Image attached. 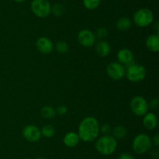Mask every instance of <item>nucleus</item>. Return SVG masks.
<instances>
[{"mask_svg": "<svg viewBox=\"0 0 159 159\" xmlns=\"http://www.w3.org/2000/svg\"><path fill=\"white\" fill-rule=\"evenodd\" d=\"M155 16L153 12L148 8H141L134 12V22L139 27H147L154 22Z\"/></svg>", "mask_w": 159, "mask_h": 159, "instance_id": "39448f33", "label": "nucleus"}, {"mask_svg": "<svg viewBox=\"0 0 159 159\" xmlns=\"http://www.w3.org/2000/svg\"><path fill=\"white\" fill-rule=\"evenodd\" d=\"M55 110L56 114H57V115H64L67 113V112H68V108L65 105L61 104V105L58 106V107L57 108V109H55Z\"/></svg>", "mask_w": 159, "mask_h": 159, "instance_id": "a878e982", "label": "nucleus"}, {"mask_svg": "<svg viewBox=\"0 0 159 159\" xmlns=\"http://www.w3.org/2000/svg\"><path fill=\"white\" fill-rule=\"evenodd\" d=\"M145 46L152 52L159 51V34L158 33L149 35L145 40Z\"/></svg>", "mask_w": 159, "mask_h": 159, "instance_id": "2eb2a0df", "label": "nucleus"}, {"mask_svg": "<svg viewBox=\"0 0 159 159\" xmlns=\"http://www.w3.org/2000/svg\"><path fill=\"white\" fill-rule=\"evenodd\" d=\"M80 140L78 132H68L64 136L63 143L68 147H75L79 144Z\"/></svg>", "mask_w": 159, "mask_h": 159, "instance_id": "dca6fc26", "label": "nucleus"}, {"mask_svg": "<svg viewBox=\"0 0 159 159\" xmlns=\"http://www.w3.org/2000/svg\"><path fill=\"white\" fill-rule=\"evenodd\" d=\"M158 104H159L158 99L155 98L151 101V102L148 104V107L152 109H156L158 107Z\"/></svg>", "mask_w": 159, "mask_h": 159, "instance_id": "bb28decb", "label": "nucleus"}, {"mask_svg": "<svg viewBox=\"0 0 159 159\" xmlns=\"http://www.w3.org/2000/svg\"><path fill=\"white\" fill-rule=\"evenodd\" d=\"M55 49L56 51L61 54H66L69 50V46H68V43L64 41H59L56 43L55 45Z\"/></svg>", "mask_w": 159, "mask_h": 159, "instance_id": "5701e85b", "label": "nucleus"}, {"mask_svg": "<svg viewBox=\"0 0 159 159\" xmlns=\"http://www.w3.org/2000/svg\"><path fill=\"white\" fill-rule=\"evenodd\" d=\"M112 136L116 140H122L124 139L127 135V128L122 125H118L112 129Z\"/></svg>", "mask_w": 159, "mask_h": 159, "instance_id": "a211bd4d", "label": "nucleus"}, {"mask_svg": "<svg viewBox=\"0 0 159 159\" xmlns=\"http://www.w3.org/2000/svg\"><path fill=\"white\" fill-rule=\"evenodd\" d=\"M143 125L148 130H153L158 125V118L154 112H147L143 118Z\"/></svg>", "mask_w": 159, "mask_h": 159, "instance_id": "4468645a", "label": "nucleus"}, {"mask_svg": "<svg viewBox=\"0 0 159 159\" xmlns=\"http://www.w3.org/2000/svg\"><path fill=\"white\" fill-rule=\"evenodd\" d=\"M99 121L93 116H87L82 120L79 126L80 140L84 142H93L98 138L99 134Z\"/></svg>", "mask_w": 159, "mask_h": 159, "instance_id": "f257e3e1", "label": "nucleus"}, {"mask_svg": "<svg viewBox=\"0 0 159 159\" xmlns=\"http://www.w3.org/2000/svg\"><path fill=\"white\" fill-rule=\"evenodd\" d=\"M22 134L24 139L30 143L37 142L41 138V131L38 126L35 125H27L22 130Z\"/></svg>", "mask_w": 159, "mask_h": 159, "instance_id": "9d476101", "label": "nucleus"}, {"mask_svg": "<svg viewBox=\"0 0 159 159\" xmlns=\"http://www.w3.org/2000/svg\"><path fill=\"white\" fill-rule=\"evenodd\" d=\"M64 12H65V7L63 5L60 4V3H55L54 6H51V13H52L55 17H61Z\"/></svg>", "mask_w": 159, "mask_h": 159, "instance_id": "412c9836", "label": "nucleus"}, {"mask_svg": "<svg viewBox=\"0 0 159 159\" xmlns=\"http://www.w3.org/2000/svg\"><path fill=\"white\" fill-rule=\"evenodd\" d=\"M117 60L118 62L122 64L123 65H128L134 63V56L133 51L129 48H121L117 52Z\"/></svg>", "mask_w": 159, "mask_h": 159, "instance_id": "f8f14e48", "label": "nucleus"}, {"mask_svg": "<svg viewBox=\"0 0 159 159\" xmlns=\"http://www.w3.org/2000/svg\"><path fill=\"white\" fill-rule=\"evenodd\" d=\"M132 26V21L128 17H123L118 19L116 23V27L120 31H127Z\"/></svg>", "mask_w": 159, "mask_h": 159, "instance_id": "f3484780", "label": "nucleus"}, {"mask_svg": "<svg viewBox=\"0 0 159 159\" xmlns=\"http://www.w3.org/2000/svg\"><path fill=\"white\" fill-rule=\"evenodd\" d=\"M152 147V138L144 132L138 134L132 141V149L138 154H145L150 151Z\"/></svg>", "mask_w": 159, "mask_h": 159, "instance_id": "7ed1b4c3", "label": "nucleus"}, {"mask_svg": "<svg viewBox=\"0 0 159 159\" xmlns=\"http://www.w3.org/2000/svg\"><path fill=\"white\" fill-rule=\"evenodd\" d=\"M23 159H29V158H23Z\"/></svg>", "mask_w": 159, "mask_h": 159, "instance_id": "473e14b6", "label": "nucleus"}, {"mask_svg": "<svg viewBox=\"0 0 159 159\" xmlns=\"http://www.w3.org/2000/svg\"><path fill=\"white\" fill-rule=\"evenodd\" d=\"M107 73L111 80L119 81L125 76L126 68L120 62H111L107 65Z\"/></svg>", "mask_w": 159, "mask_h": 159, "instance_id": "6e6552de", "label": "nucleus"}, {"mask_svg": "<svg viewBox=\"0 0 159 159\" xmlns=\"http://www.w3.org/2000/svg\"><path fill=\"white\" fill-rule=\"evenodd\" d=\"M118 159H135V158L132 154H129V153L124 152L120 154L119 157H118Z\"/></svg>", "mask_w": 159, "mask_h": 159, "instance_id": "cd10ccee", "label": "nucleus"}, {"mask_svg": "<svg viewBox=\"0 0 159 159\" xmlns=\"http://www.w3.org/2000/svg\"><path fill=\"white\" fill-rule=\"evenodd\" d=\"M130 108L134 115L140 117L144 116L148 112V102L144 97L137 95L130 100Z\"/></svg>", "mask_w": 159, "mask_h": 159, "instance_id": "423d86ee", "label": "nucleus"}, {"mask_svg": "<svg viewBox=\"0 0 159 159\" xmlns=\"http://www.w3.org/2000/svg\"><path fill=\"white\" fill-rule=\"evenodd\" d=\"M36 159H47V158L46 157H37Z\"/></svg>", "mask_w": 159, "mask_h": 159, "instance_id": "2f4dec72", "label": "nucleus"}, {"mask_svg": "<svg viewBox=\"0 0 159 159\" xmlns=\"http://www.w3.org/2000/svg\"><path fill=\"white\" fill-rule=\"evenodd\" d=\"M78 42L85 48H90L96 43V37L94 33L89 29L81 30L77 35Z\"/></svg>", "mask_w": 159, "mask_h": 159, "instance_id": "1a4fd4ad", "label": "nucleus"}, {"mask_svg": "<svg viewBox=\"0 0 159 159\" xmlns=\"http://www.w3.org/2000/svg\"><path fill=\"white\" fill-rule=\"evenodd\" d=\"M14 1L16 2H18V3H22L23 2H25L26 0H14Z\"/></svg>", "mask_w": 159, "mask_h": 159, "instance_id": "7c9ffc66", "label": "nucleus"}, {"mask_svg": "<svg viewBox=\"0 0 159 159\" xmlns=\"http://www.w3.org/2000/svg\"><path fill=\"white\" fill-rule=\"evenodd\" d=\"M83 6L89 10L97 9L101 3V0H83Z\"/></svg>", "mask_w": 159, "mask_h": 159, "instance_id": "4be33fe9", "label": "nucleus"}, {"mask_svg": "<svg viewBox=\"0 0 159 159\" xmlns=\"http://www.w3.org/2000/svg\"><path fill=\"white\" fill-rule=\"evenodd\" d=\"M117 140L111 135H103L96 139L95 143V148L99 154L102 155H111L116 151L117 148Z\"/></svg>", "mask_w": 159, "mask_h": 159, "instance_id": "f03ea898", "label": "nucleus"}, {"mask_svg": "<svg viewBox=\"0 0 159 159\" xmlns=\"http://www.w3.org/2000/svg\"><path fill=\"white\" fill-rule=\"evenodd\" d=\"M111 131L112 128L110 125H109L108 123H105V124L99 126V132L103 134V135H109L111 132Z\"/></svg>", "mask_w": 159, "mask_h": 159, "instance_id": "393cba45", "label": "nucleus"}, {"mask_svg": "<svg viewBox=\"0 0 159 159\" xmlns=\"http://www.w3.org/2000/svg\"><path fill=\"white\" fill-rule=\"evenodd\" d=\"M36 47L39 52L43 55H48L52 52L54 45L50 38L47 37H40L37 40Z\"/></svg>", "mask_w": 159, "mask_h": 159, "instance_id": "9b49d317", "label": "nucleus"}, {"mask_svg": "<svg viewBox=\"0 0 159 159\" xmlns=\"http://www.w3.org/2000/svg\"><path fill=\"white\" fill-rule=\"evenodd\" d=\"M95 45H95V50H96V54L100 57H107L111 52V46L106 41L100 40Z\"/></svg>", "mask_w": 159, "mask_h": 159, "instance_id": "ddd939ff", "label": "nucleus"}, {"mask_svg": "<svg viewBox=\"0 0 159 159\" xmlns=\"http://www.w3.org/2000/svg\"><path fill=\"white\" fill-rule=\"evenodd\" d=\"M41 131V135L46 138H51L55 134V128L54 126L51 124L45 125L40 129Z\"/></svg>", "mask_w": 159, "mask_h": 159, "instance_id": "aec40b11", "label": "nucleus"}, {"mask_svg": "<svg viewBox=\"0 0 159 159\" xmlns=\"http://www.w3.org/2000/svg\"><path fill=\"white\" fill-rule=\"evenodd\" d=\"M95 35H96V38H99L100 40H103L106 37H107L109 34V31L107 30V28L104 27V26H101L99 27L96 31V33H94Z\"/></svg>", "mask_w": 159, "mask_h": 159, "instance_id": "b1692460", "label": "nucleus"}, {"mask_svg": "<svg viewBox=\"0 0 159 159\" xmlns=\"http://www.w3.org/2000/svg\"><path fill=\"white\" fill-rule=\"evenodd\" d=\"M151 154H152V156L154 157V158H158V156H159V153H158V149H155V150H154V151H152V152L151 153Z\"/></svg>", "mask_w": 159, "mask_h": 159, "instance_id": "c756f323", "label": "nucleus"}, {"mask_svg": "<svg viewBox=\"0 0 159 159\" xmlns=\"http://www.w3.org/2000/svg\"><path fill=\"white\" fill-rule=\"evenodd\" d=\"M125 76L132 83H139L144 80L147 76V70L141 64L133 63L127 66Z\"/></svg>", "mask_w": 159, "mask_h": 159, "instance_id": "20e7f679", "label": "nucleus"}, {"mask_svg": "<svg viewBox=\"0 0 159 159\" xmlns=\"http://www.w3.org/2000/svg\"><path fill=\"white\" fill-rule=\"evenodd\" d=\"M152 140V143H154V144H155V146L156 147H158L159 146V135L158 134V133L155 134Z\"/></svg>", "mask_w": 159, "mask_h": 159, "instance_id": "c85d7f7f", "label": "nucleus"}, {"mask_svg": "<svg viewBox=\"0 0 159 159\" xmlns=\"http://www.w3.org/2000/svg\"><path fill=\"white\" fill-rule=\"evenodd\" d=\"M40 114L44 119H52L56 115V110L50 105H44L40 108Z\"/></svg>", "mask_w": 159, "mask_h": 159, "instance_id": "6ab92c4d", "label": "nucleus"}, {"mask_svg": "<svg viewBox=\"0 0 159 159\" xmlns=\"http://www.w3.org/2000/svg\"><path fill=\"white\" fill-rule=\"evenodd\" d=\"M30 8L33 13L39 18H46L51 14V5L48 0H33Z\"/></svg>", "mask_w": 159, "mask_h": 159, "instance_id": "0eeeda50", "label": "nucleus"}]
</instances>
